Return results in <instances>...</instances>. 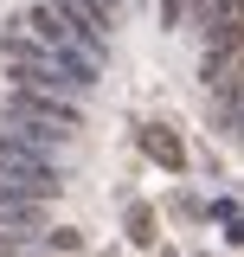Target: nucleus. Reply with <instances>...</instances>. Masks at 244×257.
Returning a JSON list of instances; mask_svg holds the SVG:
<instances>
[{
	"label": "nucleus",
	"instance_id": "nucleus-1",
	"mask_svg": "<svg viewBox=\"0 0 244 257\" xmlns=\"http://www.w3.org/2000/svg\"><path fill=\"white\" fill-rule=\"evenodd\" d=\"M135 142H142V155H148L154 167H167V174H180V167H186V142H180L167 122H142V128H135Z\"/></svg>",
	"mask_w": 244,
	"mask_h": 257
},
{
	"label": "nucleus",
	"instance_id": "nucleus-2",
	"mask_svg": "<svg viewBox=\"0 0 244 257\" xmlns=\"http://www.w3.org/2000/svg\"><path fill=\"white\" fill-rule=\"evenodd\" d=\"M129 238H135V244H154V212H148V206L129 219Z\"/></svg>",
	"mask_w": 244,
	"mask_h": 257
},
{
	"label": "nucleus",
	"instance_id": "nucleus-3",
	"mask_svg": "<svg viewBox=\"0 0 244 257\" xmlns=\"http://www.w3.org/2000/svg\"><path fill=\"white\" fill-rule=\"evenodd\" d=\"M45 244H52V251H71V257L84 251V238H77V231H52V238H45Z\"/></svg>",
	"mask_w": 244,
	"mask_h": 257
},
{
	"label": "nucleus",
	"instance_id": "nucleus-4",
	"mask_svg": "<svg viewBox=\"0 0 244 257\" xmlns=\"http://www.w3.org/2000/svg\"><path fill=\"white\" fill-rule=\"evenodd\" d=\"M180 13H186V0H161V20L167 26H180Z\"/></svg>",
	"mask_w": 244,
	"mask_h": 257
},
{
	"label": "nucleus",
	"instance_id": "nucleus-5",
	"mask_svg": "<svg viewBox=\"0 0 244 257\" xmlns=\"http://www.w3.org/2000/svg\"><path fill=\"white\" fill-rule=\"evenodd\" d=\"M90 7H96V13H103V20H116V0H90Z\"/></svg>",
	"mask_w": 244,
	"mask_h": 257
}]
</instances>
